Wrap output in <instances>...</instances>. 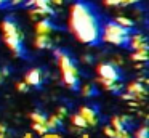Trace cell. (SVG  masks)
I'll list each match as a JSON object with an SVG mask.
<instances>
[{
    "instance_id": "obj_1",
    "label": "cell",
    "mask_w": 149,
    "mask_h": 138,
    "mask_svg": "<svg viewBox=\"0 0 149 138\" xmlns=\"http://www.w3.org/2000/svg\"><path fill=\"white\" fill-rule=\"evenodd\" d=\"M69 27L79 40L90 45H96L103 34L100 18L95 8L87 2H75L71 6Z\"/></svg>"
},
{
    "instance_id": "obj_2",
    "label": "cell",
    "mask_w": 149,
    "mask_h": 138,
    "mask_svg": "<svg viewBox=\"0 0 149 138\" xmlns=\"http://www.w3.org/2000/svg\"><path fill=\"white\" fill-rule=\"evenodd\" d=\"M2 32H3V40L7 47L13 51L16 56H24V47H23V32L19 31V26L11 16L2 21Z\"/></svg>"
},
{
    "instance_id": "obj_3",
    "label": "cell",
    "mask_w": 149,
    "mask_h": 138,
    "mask_svg": "<svg viewBox=\"0 0 149 138\" xmlns=\"http://www.w3.org/2000/svg\"><path fill=\"white\" fill-rule=\"evenodd\" d=\"M55 55L58 58V66L61 69V76L64 79L66 85L72 90H77L79 88V69H77V66L69 58V55L64 53V51L55 50Z\"/></svg>"
},
{
    "instance_id": "obj_4",
    "label": "cell",
    "mask_w": 149,
    "mask_h": 138,
    "mask_svg": "<svg viewBox=\"0 0 149 138\" xmlns=\"http://www.w3.org/2000/svg\"><path fill=\"white\" fill-rule=\"evenodd\" d=\"M128 34H130L128 27H123V26L117 24V22H107L103 27L101 37H103L104 42H109V43L123 45V43H128V40H130Z\"/></svg>"
},
{
    "instance_id": "obj_5",
    "label": "cell",
    "mask_w": 149,
    "mask_h": 138,
    "mask_svg": "<svg viewBox=\"0 0 149 138\" xmlns=\"http://www.w3.org/2000/svg\"><path fill=\"white\" fill-rule=\"evenodd\" d=\"M96 72L103 79H109V80H119L120 79V72L117 71V67L112 63H101L96 67Z\"/></svg>"
},
{
    "instance_id": "obj_6",
    "label": "cell",
    "mask_w": 149,
    "mask_h": 138,
    "mask_svg": "<svg viewBox=\"0 0 149 138\" xmlns=\"http://www.w3.org/2000/svg\"><path fill=\"white\" fill-rule=\"evenodd\" d=\"M24 82L27 85H34V87H39L40 82H42V71L39 67H34V69L27 71L26 77H24Z\"/></svg>"
},
{
    "instance_id": "obj_7",
    "label": "cell",
    "mask_w": 149,
    "mask_h": 138,
    "mask_svg": "<svg viewBox=\"0 0 149 138\" xmlns=\"http://www.w3.org/2000/svg\"><path fill=\"white\" fill-rule=\"evenodd\" d=\"M79 114H80L82 117L85 119L87 125H96V124H98V116H96V112H95L91 108H88V106H82V108L79 109Z\"/></svg>"
},
{
    "instance_id": "obj_8",
    "label": "cell",
    "mask_w": 149,
    "mask_h": 138,
    "mask_svg": "<svg viewBox=\"0 0 149 138\" xmlns=\"http://www.w3.org/2000/svg\"><path fill=\"white\" fill-rule=\"evenodd\" d=\"M128 43L133 50H148V42H146V39L139 34L133 35L132 40H128Z\"/></svg>"
},
{
    "instance_id": "obj_9",
    "label": "cell",
    "mask_w": 149,
    "mask_h": 138,
    "mask_svg": "<svg viewBox=\"0 0 149 138\" xmlns=\"http://www.w3.org/2000/svg\"><path fill=\"white\" fill-rule=\"evenodd\" d=\"M127 88H128V92L133 93L136 98H144V96L148 95V92H146V88L143 87L141 82H132V83H128Z\"/></svg>"
},
{
    "instance_id": "obj_10",
    "label": "cell",
    "mask_w": 149,
    "mask_h": 138,
    "mask_svg": "<svg viewBox=\"0 0 149 138\" xmlns=\"http://www.w3.org/2000/svg\"><path fill=\"white\" fill-rule=\"evenodd\" d=\"M26 6H37V8H43V10H47L50 15H55V11H53V8L50 6L48 0H27Z\"/></svg>"
},
{
    "instance_id": "obj_11",
    "label": "cell",
    "mask_w": 149,
    "mask_h": 138,
    "mask_svg": "<svg viewBox=\"0 0 149 138\" xmlns=\"http://www.w3.org/2000/svg\"><path fill=\"white\" fill-rule=\"evenodd\" d=\"M53 31V24L48 19H40L36 26V32L37 34H50Z\"/></svg>"
},
{
    "instance_id": "obj_12",
    "label": "cell",
    "mask_w": 149,
    "mask_h": 138,
    "mask_svg": "<svg viewBox=\"0 0 149 138\" xmlns=\"http://www.w3.org/2000/svg\"><path fill=\"white\" fill-rule=\"evenodd\" d=\"M34 45H36L37 48H50L52 47V40H50L48 34H37Z\"/></svg>"
},
{
    "instance_id": "obj_13",
    "label": "cell",
    "mask_w": 149,
    "mask_h": 138,
    "mask_svg": "<svg viewBox=\"0 0 149 138\" xmlns=\"http://www.w3.org/2000/svg\"><path fill=\"white\" fill-rule=\"evenodd\" d=\"M45 125H47V128H48V132H56L59 127H61V117H58V116H52V117L47 119Z\"/></svg>"
},
{
    "instance_id": "obj_14",
    "label": "cell",
    "mask_w": 149,
    "mask_h": 138,
    "mask_svg": "<svg viewBox=\"0 0 149 138\" xmlns=\"http://www.w3.org/2000/svg\"><path fill=\"white\" fill-rule=\"evenodd\" d=\"M111 125H112V128L117 130L119 133H127L125 127H123V122L120 120V117H117V116H114V117L111 119Z\"/></svg>"
},
{
    "instance_id": "obj_15",
    "label": "cell",
    "mask_w": 149,
    "mask_h": 138,
    "mask_svg": "<svg viewBox=\"0 0 149 138\" xmlns=\"http://www.w3.org/2000/svg\"><path fill=\"white\" fill-rule=\"evenodd\" d=\"M71 120H72V125H74V127H79V128H85V127H88L87 122H85V119L82 117L80 114H74V116L71 117Z\"/></svg>"
},
{
    "instance_id": "obj_16",
    "label": "cell",
    "mask_w": 149,
    "mask_h": 138,
    "mask_svg": "<svg viewBox=\"0 0 149 138\" xmlns=\"http://www.w3.org/2000/svg\"><path fill=\"white\" fill-rule=\"evenodd\" d=\"M148 50H135V53L132 55L133 61H148Z\"/></svg>"
},
{
    "instance_id": "obj_17",
    "label": "cell",
    "mask_w": 149,
    "mask_h": 138,
    "mask_svg": "<svg viewBox=\"0 0 149 138\" xmlns=\"http://www.w3.org/2000/svg\"><path fill=\"white\" fill-rule=\"evenodd\" d=\"M31 119H32L34 122H37V124H45L47 122V116L40 111H34L32 114H31Z\"/></svg>"
},
{
    "instance_id": "obj_18",
    "label": "cell",
    "mask_w": 149,
    "mask_h": 138,
    "mask_svg": "<svg viewBox=\"0 0 149 138\" xmlns=\"http://www.w3.org/2000/svg\"><path fill=\"white\" fill-rule=\"evenodd\" d=\"M116 22H117V24H120V26H123V27H128V29L133 27V21H132V19L123 18V16H117V18H116Z\"/></svg>"
},
{
    "instance_id": "obj_19",
    "label": "cell",
    "mask_w": 149,
    "mask_h": 138,
    "mask_svg": "<svg viewBox=\"0 0 149 138\" xmlns=\"http://www.w3.org/2000/svg\"><path fill=\"white\" fill-rule=\"evenodd\" d=\"M104 133H106L107 137H111V138H120V137L123 135V133H119L117 130H114V128L111 127V125H107V127H104Z\"/></svg>"
},
{
    "instance_id": "obj_20",
    "label": "cell",
    "mask_w": 149,
    "mask_h": 138,
    "mask_svg": "<svg viewBox=\"0 0 149 138\" xmlns=\"http://www.w3.org/2000/svg\"><path fill=\"white\" fill-rule=\"evenodd\" d=\"M32 128L37 132L39 135H45L47 132H48V128H47L45 124H37V122H32Z\"/></svg>"
},
{
    "instance_id": "obj_21",
    "label": "cell",
    "mask_w": 149,
    "mask_h": 138,
    "mask_svg": "<svg viewBox=\"0 0 149 138\" xmlns=\"http://www.w3.org/2000/svg\"><path fill=\"white\" fill-rule=\"evenodd\" d=\"M82 93H84V96H91L96 93V90H95V87L91 83H85L84 88H82Z\"/></svg>"
},
{
    "instance_id": "obj_22",
    "label": "cell",
    "mask_w": 149,
    "mask_h": 138,
    "mask_svg": "<svg viewBox=\"0 0 149 138\" xmlns=\"http://www.w3.org/2000/svg\"><path fill=\"white\" fill-rule=\"evenodd\" d=\"M148 127H141L139 130H136V133H135V138H148Z\"/></svg>"
},
{
    "instance_id": "obj_23",
    "label": "cell",
    "mask_w": 149,
    "mask_h": 138,
    "mask_svg": "<svg viewBox=\"0 0 149 138\" xmlns=\"http://www.w3.org/2000/svg\"><path fill=\"white\" fill-rule=\"evenodd\" d=\"M27 88H29V85H27L26 82H18L16 83V90H18V92H27Z\"/></svg>"
},
{
    "instance_id": "obj_24",
    "label": "cell",
    "mask_w": 149,
    "mask_h": 138,
    "mask_svg": "<svg viewBox=\"0 0 149 138\" xmlns=\"http://www.w3.org/2000/svg\"><path fill=\"white\" fill-rule=\"evenodd\" d=\"M43 138H61V137H59L58 133H53V132H47Z\"/></svg>"
},
{
    "instance_id": "obj_25",
    "label": "cell",
    "mask_w": 149,
    "mask_h": 138,
    "mask_svg": "<svg viewBox=\"0 0 149 138\" xmlns=\"http://www.w3.org/2000/svg\"><path fill=\"white\" fill-rule=\"evenodd\" d=\"M64 116H66V109L64 108H59V111H58V117H64Z\"/></svg>"
},
{
    "instance_id": "obj_26",
    "label": "cell",
    "mask_w": 149,
    "mask_h": 138,
    "mask_svg": "<svg viewBox=\"0 0 149 138\" xmlns=\"http://www.w3.org/2000/svg\"><path fill=\"white\" fill-rule=\"evenodd\" d=\"M48 2H50V5H61L63 0H48Z\"/></svg>"
},
{
    "instance_id": "obj_27",
    "label": "cell",
    "mask_w": 149,
    "mask_h": 138,
    "mask_svg": "<svg viewBox=\"0 0 149 138\" xmlns=\"http://www.w3.org/2000/svg\"><path fill=\"white\" fill-rule=\"evenodd\" d=\"M7 132V128H5V125L3 124H0V133H5Z\"/></svg>"
},
{
    "instance_id": "obj_28",
    "label": "cell",
    "mask_w": 149,
    "mask_h": 138,
    "mask_svg": "<svg viewBox=\"0 0 149 138\" xmlns=\"http://www.w3.org/2000/svg\"><path fill=\"white\" fill-rule=\"evenodd\" d=\"M84 61L85 63H91V58L90 56H84Z\"/></svg>"
},
{
    "instance_id": "obj_29",
    "label": "cell",
    "mask_w": 149,
    "mask_h": 138,
    "mask_svg": "<svg viewBox=\"0 0 149 138\" xmlns=\"http://www.w3.org/2000/svg\"><path fill=\"white\" fill-rule=\"evenodd\" d=\"M120 138H130V135H128V133H123V135H122V137H120Z\"/></svg>"
},
{
    "instance_id": "obj_30",
    "label": "cell",
    "mask_w": 149,
    "mask_h": 138,
    "mask_svg": "<svg viewBox=\"0 0 149 138\" xmlns=\"http://www.w3.org/2000/svg\"><path fill=\"white\" fill-rule=\"evenodd\" d=\"M3 3H7V0H0V6L3 5Z\"/></svg>"
},
{
    "instance_id": "obj_31",
    "label": "cell",
    "mask_w": 149,
    "mask_h": 138,
    "mask_svg": "<svg viewBox=\"0 0 149 138\" xmlns=\"http://www.w3.org/2000/svg\"><path fill=\"white\" fill-rule=\"evenodd\" d=\"M24 138H31V133H26V135H24Z\"/></svg>"
},
{
    "instance_id": "obj_32",
    "label": "cell",
    "mask_w": 149,
    "mask_h": 138,
    "mask_svg": "<svg viewBox=\"0 0 149 138\" xmlns=\"http://www.w3.org/2000/svg\"><path fill=\"white\" fill-rule=\"evenodd\" d=\"M82 138H88V135H84V137H82Z\"/></svg>"
},
{
    "instance_id": "obj_33",
    "label": "cell",
    "mask_w": 149,
    "mask_h": 138,
    "mask_svg": "<svg viewBox=\"0 0 149 138\" xmlns=\"http://www.w3.org/2000/svg\"><path fill=\"white\" fill-rule=\"evenodd\" d=\"M0 80H2V72H0Z\"/></svg>"
}]
</instances>
